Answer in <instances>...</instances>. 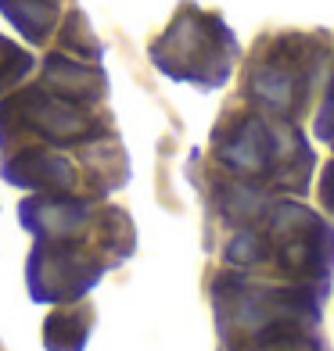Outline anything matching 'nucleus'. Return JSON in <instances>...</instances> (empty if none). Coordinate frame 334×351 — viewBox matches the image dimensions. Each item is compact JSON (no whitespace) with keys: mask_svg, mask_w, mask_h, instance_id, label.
Returning a JSON list of instances; mask_svg holds the SVG:
<instances>
[{"mask_svg":"<svg viewBox=\"0 0 334 351\" xmlns=\"http://www.w3.org/2000/svg\"><path fill=\"white\" fill-rule=\"evenodd\" d=\"M43 241L36 244L33 258H29V291L36 301H72L83 298L93 283L101 280L104 262L93 254H83L79 247H69V241Z\"/></svg>","mask_w":334,"mask_h":351,"instance_id":"7ed1b4c3","label":"nucleus"},{"mask_svg":"<svg viewBox=\"0 0 334 351\" xmlns=\"http://www.w3.org/2000/svg\"><path fill=\"white\" fill-rule=\"evenodd\" d=\"M263 237L266 247L277 251L280 265L302 280H324L334 269V226L302 204H274Z\"/></svg>","mask_w":334,"mask_h":351,"instance_id":"f03ea898","label":"nucleus"},{"mask_svg":"<svg viewBox=\"0 0 334 351\" xmlns=\"http://www.w3.org/2000/svg\"><path fill=\"white\" fill-rule=\"evenodd\" d=\"M47 351H83L90 333V308H58L47 315Z\"/></svg>","mask_w":334,"mask_h":351,"instance_id":"6e6552de","label":"nucleus"},{"mask_svg":"<svg viewBox=\"0 0 334 351\" xmlns=\"http://www.w3.org/2000/svg\"><path fill=\"white\" fill-rule=\"evenodd\" d=\"M8 180L19 183L25 190H47V194H69L76 186V172L65 158H58L51 151H25L19 162H11Z\"/></svg>","mask_w":334,"mask_h":351,"instance_id":"423d86ee","label":"nucleus"},{"mask_svg":"<svg viewBox=\"0 0 334 351\" xmlns=\"http://www.w3.org/2000/svg\"><path fill=\"white\" fill-rule=\"evenodd\" d=\"M320 194H324V204H327V208H334V165L324 172V180H320Z\"/></svg>","mask_w":334,"mask_h":351,"instance_id":"9d476101","label":"nucleus"},{"mask_svg":"<svg viewBox=\"0 0 334 351\" xmlns=\"http://www.w3.org/2000/svg\"><path fill=\"white\" fill-rule=\"evenodd\" d=\"M87 215H90V201L65 197V194L22 201V222H25V230H33L43 244H51V241H72V237H79V230L87 226Z\"/></svg>","mask_w":334,"mask_h":351,"instance_id":"39448f33","label":"nucleus"},{"mask_svg":"<svg viewBox=\"0 0 334 351\" xmlns=\"http://www.w3.org/2000/svg\"><path fill=\"white\" fill-rule=\"evenodd\" d=\"M25 122L54 143H76L90 133V122L83 115H76L72 108L58 104V101H40V97H25Z\"/></svg>","mask_w":334,"mask_h":351,"instance_id":"0eeeda50","label":"nucleus"},{"mask_svg":"<svg viewBox=\"0 0 334 351\" xmlns=\"http://www.w3.org/2000/svg\"><path fill=\"white\" fill-rule=\"evenodd\" d=\"M298 143V136L288 130H277V125H266L259 119H248L234 130L230 143L219 147V158L227 162V169L248 176V180H277L288 183V147Z\"/></svg>","mask_w":334,"mask_h":351,"instance_id":"20e7f679","label":"nucleus"},{"mask_svg":"<svg viewBox=\"0 0 334 351\" xmlns=\"http://www.w3.org/2000/svg\"><path fill=\"white\" fill-rule=\"evenodd\" d=\"M47 72H51V83L65 93V97H90V93H101V75H93L79 65H69V61H61V58H51Z\"/></svg>","mask_w":334,"mask_h":351,"instance_id":"1a4fd4ad","label":"nucleus"},{"mask_svg":"<svg viewBox=\"0 0 334 351\" xmlns=\"http://www.w3.org/2000/svg\"><path fill=\"white\" fill-rule=\"evenodd\" d=\"M219 312L230 315V330L237 333L230 341H256L259 348L266 344H284L306 333L309 323L320 319V291L306 283L291 287H274V283H245L230 280L216 287Z\"/></svg>","mask_w":334,"mask_h":351,"instance_id":"f257e3e1","label":"nucleus"}]
</instances>
